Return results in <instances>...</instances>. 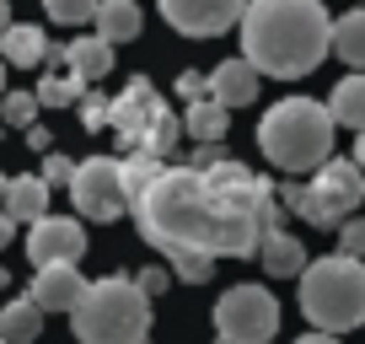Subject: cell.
Here are the masks:
<instances>
[{
  "instance_id": "6",
  "label": "cell",
  "mask_w": 365,
  "mask_h": 344,
  "mask_svg": "<svg viewBox=\"0 0 365 344\" xmlns=\"http://www.w3.org/2000/svg\"><path fill=\"white\" fill-rule=\"evenodd\" d=\"M108 129L118 135V146L129 156H167L182 140V118L161 103V92L150 86V76H129V86L108 108Z\"/></svg>"
},
{
  "instance_id": "22",
  "label": "cell",
  "mask_w": 365,
  "mask_h": 344,
  "mask_svg": "<svg viewBox=\"0 0 365 344\" xmlns=\"http://www.w3.org/2000/svg\"><path fill=\"white\" fill-rule=\"evenodd\" d=\"M226 124H231V108H220L215 97H199V103H188V113H182V135L188 140H226Z\"/></svg>"
},
{
  "instance_id": "20",
  "label": "cell",
  "mask_w": 365,
  "mask_h": 344,
  "mask_svg": "<svg viewBox=\"0 0 365 344\" xmlns=\"http://www.w3.org/2000/svg\"><path fill=\"white\" fill-rule=\"evenodd\" d=\"M328 113H333V124H339V129H354V135L365 129V70H349V76L333 86Z\"/></svg>"
},
{
  "instance_id": "39",
  "label": "cell",
  "mask_w": 365,
  "mask_h": 344,
  "mask_svg": "<svg viewBox=\"0 0 365 344\" xmlns=\"http://www.w3.org/2000/svg\"><path fill=\"white\" fill-rule=\"evenodd\" d=\"M6 285H11V275H6V269H0V290H6Z\"/></svg>"
},
{
  "instance_id": "16",
  "label": "cell",
  "mask_w": 365,
  "mask_h": 344,
  "mask_svg": "<svg viewBox=\"0 0 365 344\" xmlns=\"http://www.w3.org/2000/svg\"><path fill=\"white\" fill-rule=\"evenodd\" d=\"M258 264L269 269L274 280H296L301 269H307V248H301L290 231H263V242H258Z\"/></svg>"
},
{
  "instance_id": "25",
  "label": "cell",
  "mask_w": 365,
  "mask_h": 344,
  "mask_svg": "<svg viewBox=\"0 0 365 344\" xmlns=\"http://www.w3.org/2000/svg\"><path fill=\"white\" fill-rule=\"evenodd\" d=\"M38 113H43V108H38L33 86H6V97H0V118H6L11 129H27Z\"/></svg>"
},
{
  "instance_id": "4",
  "label": "cell",
  "mask_w": 365,
  "mask_h": 344,
  "mask_svg": "<svg viewBox=\"0 0 365 344\" xmlns=\"http://www.w3.org/2000/svg\"><path fill=\"white\" fill-rule=\"evenodd\" d=\"M81 344H145L150 339V296L129 275L86 280V296L70 312Z\"/></svg>"
},
{
  "instance_id": "23",
  "label": "cell",
  "mask_w": 365,
  "mask_h": 344,
  "mask_svg": "<svg viewBox=\"0 0 365 344\" xmlns=\"http://www.w3.org/2000/svg\"><path fill=\"white\" fill-rule=\"evenodd\" d=\"M33 92H38V108H70V103H81L86 81H81L76 70H54V76H43V81H38Z\"/></svg>"
},
{
  "instance_id": "14",
  "label": "cell",
  "mask_w": 365,
  "mask_h": 344,
  "mask_svg": "<svg viewBox=\"0 0 365 344\" xmlns=\"http://www.w3.org/2000/svg\"><path fill=\"white\" fill-rule=\"evenodd\" d=\"M91 27L103 44H135L140 27H145V11H140V0H97V11H91Z\"/></svg>"
},
{
  "instance_id": "31",
  "label": "cell",
  "mask_w": 365,
  "mask_h": 344,
  "mask_svg": "<svg viewBox=\"0 0 365 344\" xmlns=\"http://www.w3.org/2000/svg\"><path fill=\"white\" fill-rule=\"evenodd\" d=\"M178 97H182V103L210 97V76H205V70H182V76H178Z\"/></svg>"
},
{
  "instance_id": "28",
  "label": "cell",
  "mask_w": 365,
  "mask_h": 344,
  "mask_svg": "<svg viewBox=\"0 0 365 344\" xmlns=\"http://www.w3.org/2000/svg\"><path fill=\"white\" fill-rule=\"evenodd\" d=\"M339 253H349V258H365V221H360V216L339 221Z\"/></svg>"
},
{
  "instance_id": "12",
  "label": "cell",
  "mask_w": 365,
  "mask_h": 344,
  "mask_svg": "<svg viewBox=\"0 0 365 344\" xmlns=\"http://www.w3.org/2000/svg\"><path fill=\"white\" fill-rule=\"evenodd\" d=\"M27 296L43 312H76V301L86 296V275H81V264H38Z\"/></svg>"
},
{
  "instance_id": "27",
  "label": "cell",
  "mask_w": 365,
  "mask_h": 344,
  "mask_svg": "<svg viewBox=\"0 0 365 344\" xmlns=\"http://www.w3.org/2000/svg\"><path fill=\"white\" fill-rule=\"evenodd\" d=\"M70 172H76V161H70L65 151H43V172H38V178H43L48 188H59V183L70 188Z\"/></svg>"
},
{
  "instance_id": "38",
  "label": "cell",
  "mask_w": 365,
  "mask_h": 344,
  "mask_svg": "<svg viewBox=\"0 0 365 344\" xmlns=\"http://www.w3.org/2000/svg\"><path fill=\"white\" fill-rule=\"evenodd\" d=\"M6 183H11V178H6V172H0V199H6Z\"/></svg>"
},
{
  "instance_id": "29",
  "label": "cell",
  "mask_w": 365,
  "mask_h": 344,
  "mask_svg": "<svg viewBox=\"0 0 365 344\" xmlns=\"http://www.w3.org/2000/svg\"><path fill=\"white\" fill-rule=\"evenodd\" d=\"M108 108H113V97H81V124L86 129H108Z\"/></svg>"
},
{
  "instance_id": "37",
  "label": "cell",
  "mask_w": 365,
  "mask_h": 344,
  "mask_svg": "<svg viewBox=\"0 0 365 344\" xmlns=\"http://www.w3.org/2000/svg\"><path fill=\"white\" fill-rule=\"evenodd\" d=\"M0 97H6V59H0Z\"/></svg>"
},
{
  "instance_id": "8",
  "label": "cell",
  "mask_w": 365,
  "mask_h": 344,
  "mask_svg": "<svg viewBox=\"0 0 365 344\" xmlns=\"http://www.w3.org/2000/svg\"><path fill=\"white\" fill-rule=\"evenodd\" d=\"M279 333V301L269 285H231L215 301V344H269Z\"/></svg>"
},
{
  "instance_id": "11",
  "label": "cell",
  "mask_w": 365,
  "mask_h": 344,
  "mask_svg": "<svg viewBox=\"0 0 365 344\" xmlns=\"http://www.w3.org/2000/svg\"><path fill=\"white\" fill-rule=\"evenodd\" d=\"M86 253V226L70 216H38L27 226V258L33 264H81Z\"/></svg>"
},
{
  "instance_id": "18",
  "label": "cell",
  "mask_w": 365,
  "mask_h": 344,
  "mask_svg": "<svg viewBox=\"0 0 365 344\" xmlns=\"http://www.w3.org/2000/svg\"><path fill=\"white\" fill-rule=\"evenodd\" d=\"M59 59H65V70H76L81 81H103L108 70H113V44H103L97 33L76 38V44L59 49Z\"/></svg>"
},
{
  "instance_id": "10",
  "label": "cell",
  "mask_w": 365,
  "mask_h": 344,
  "mask_svg": "<svg viewBox=\"0 0 365 344\" xmlns=\"http://www.w3.org/2000/svg\"><path fill=\"white\" fill-rule=\"evenodd\" d=\"M156 6H161V22L182 38H220L247 11V0H156Z\"/></svg>"
},
{
  "instance_id": "36",
  "label": "cell",
  "mask_w": 365,
  "mask_h": 344,
  "mask_svg": "<svg viewBox=\"0 0 365 344\" xmlns=\"http://www.w3.org/2000/svg\"><path fill=\"white\" fill-rule=\"evenodd\" d=\"M354 161H360V167H365V129H360V135H354Z\"/></svg>"
},
{
  "instance_id": "1",
  "label": "cell",
  "mask_w": 365,
  "mask_h": 344,
  "mask_svg": "<svg viewBox=\"0 0 365 344\" xmlns=\"http://www.w3.org/2000/svg\"><path fill=\"white\" fill-rule=\"evenodd\" d=\"M129 216L150 248H194L210 258H252L263 231L279 226V188L247 161L161 167V156H124Z\"/></svg>"
},
{
  "instance_id": "9",
  "label": "cell",
  "mask_w": 365,
  "mask_h": 344,
  "mask_svg": "<svg viewBox=\"0 0 365 344\" xmlns=\"http://www.w3.org/2000/svg\"><path fill=\"white\" fill-rule=\"evenodd\" d=\"M70 199H76V210L86 221H97V226H113L118 216L129 210V188H124V161L118 156H86L76 161V172H70Z\"/></svg>"
},
{
  "instance_id": "32",
  "label": "cell",
  "mask_w": 365,
  "mask_h": 344,
  "mask_svg": "<svg viewBox=\"0 0 365 344\" xmlns=\"http://www.w3.org/2000/svg\"><path fill=\"white\" fill-rule=\"evenodd\" d=\"M22 135H27V151H38V156H43V151H54V135H48V129L38 124V118L22 129Z\"/></svg>"
},
{
  "instance_id": "5",
  "label": "cell",
  "mask_w": 365,
  "mask_h": 344,
  "mask_svg": "<svg viewBox=\"0 0 365 344\" xmlns=\"http://www.w3.org/2000/svg\"><path fill=\"white\" fill-rule=\"evenodd\" d=\"M301 312L312 328L322 333H349L365 323V264L349 253H328V258H307L301 269Z\"/></svg>"
},
{
  "instance_id": "17",
  "label": "cell",
  "mask_w": 365,
  "mask_h": 344,
  "mask_svg": "<svg viewBox=\"0 0 365 344\" xmlns=\"http://www.w3.org/2000/svg\"><path fill=\"white\" fill-rule=\"evenodd\" d=\"M0 59H6V65H22V70L43 65L48 59V33L33 27V22H11L0 33Z\"/></svg>"
},
{
  "instance_id": "7",
  "label": "cell",
  "mask_w": 365,
  "mask_h": 344,
  "mask_svg": "<svg viewBox=\"0 0 365 344\" xmlns=\"http://www.w3.org/2000/svg\"><path fill=\"white\" fill-rule=\"evenodd\" d=\"M279 205H290L307 226H339L365 205V167L354 156H328L322 167H312V183H285Z\"/></svg>"
},
{
  "instance_id": "33",
  "label": "cell",
  "mask_w": 365,
  "mask_h": 344,
  "mask_svg": "<svg viewBox=\"0 0 365 344\" xmlns=\"http://www.w3.org/2000/svg\"><path fill=\"white\" fill-rule=\"evenodd\" d=\"M296 344H339V333H322V328H312V333H301Z\"/></svg>"
},
{
  "instance_id": "35",
  "label": "cell",
  "mask_w": 365,
  "mask_h": 344,
  "mask_svg": "<svg viewBox=\"0 0 365 344\" xmlns=\"http://www.w3.org/2000/svg\"><path fill=\"white\" fill-rule=\"evenodd\" d=\"M11 27V0H0V33Z\"/></svg>"
},
{
  "instance_id": "19",
  "label": "cell",
  "mask_w": 365,
  "mask_h": 344,
  "mask_svg": "<svg viewBox=\"0 0 365 344\" xmlns=\"http://www.w3.org/2000/svg\"><path fill=\"white\" fill-rule=\"evenodd\" d=\"M43 318H48V312L38 307L33 296L6 301V307H0V339H6V344H38V339H43Z\"/></svg>"
},
{
  "instance_id": "30",
  "label": "cell",
  "mask_w": 365,
  "mask_h": 344,
  "mask_svg": "<svg viewBox=\"0 0 365 344\" xmlns=\"http://www.w3.org/2000/svg\"><path fill=\"white\" fill-rule=\"evenodd\" d=\"M135 285H140V290H145V296H150V301H156V296H167V285H172V269H161V264H150V269H140V275H135Z\"/></svg>"
},
{
  "instance_id": "26",
  "label": "cell",
  "mask_w": 365,
  "mask_h": 344,
  "mask_svg": "<svg viewBox=\"0 0 365 344\" xmlns=\"http://www.w3.org/2000/svg\"><path fill=\"white\" fill-rule=\"evenodd\" d=\"M43 11H48V22H59V27H81V22H91L97 0H43Z\"/></svg>"
},
{
  "instance_id": "13",
  "label": "cell",
  "mask_w": 365,
  "mask_h": 344,
  "mask_svg": "<svg viewBox=\"0 0 365 344\" xmlns=\"http://www.w3.org/2000/svg\"><path fill=\"white\" fill-rule=\"evenodd\" d=\"M258 70L247 65V59H220L215 70H210V97H215L220 108H247V103H258Z\"/></svg>"
},
{
  "instance_id": "3",
  "label": "cell",
  "mask_w": 365,
  "mask_h": 344,
  "mask_svg": "<svg viewBox=\"0 0 365 344\" xmlns=\"http://www.w3.org/2000/svg\"><path fill=\"white\" fill-rule=\"evenodd\" d=\"M333 124L328 103H312V97H285L258 118V151L269 156V167L279 172H312L333 156Z\"/></svg>"
},
{
  "instance_id": "21",
  "label": "cell",
  "mask_w": 365,
  "mask_h": 344,
  "mask_svg": "<svg viewBox=\"0 0 365 344\" xmlns=\"http://www.w3.org/2000/svg\"><path fill=\"white\" fill-rule=\"evenodd\" d=\"M333 54L344 59L349 70H365V6H354V11H344L339 22H333Z\"/></svg>"
},
{
  "instance_id": "15",
  "label": "cell",
  "mask_w": 365,
  "mask_h": 344,
  "mask_svg": "<svg viewBox=\"0 0 365 344\" xmlns=\"http://www.w3.org/2000/svg\"><path fill=\"white\" fill-rule=\"evenodd\" d=\"M48 194H54V188H48L43 178H33V172H27V178H11V183H6L0 210H6L16 226H33L38 216H48Z\"/></svg>"
},
{
  "instance_id": "2",
  "label": "cell",
  "mask_w": 365,
  "mask_h": 344,
  "mask_svg": "<svg viewBox=\"0 0 365 344\" xmlns=\"http://www.w3.org/2000/svg\"><path fill=\"white\" fill-rule=\"evenodd\" d=\"M237 27L242 59L274 81H301L333 54V16L322 0H247Z\"/></svg>"
},
{
  "instance_id": "24",
  "label": "cell",
  "mask_w": 365,
  "mask_h": 344,
  "mask_svg": "<svg viewBox=\"0 0 365 344\" xmlns=\"http://www.w3.org/2000/svg\"><path fill=\"white\" fill-rule=\"evenodd\" d=\"M161 258H167L172 280H182V285H205V280L215 275V258H210V253H194V248H172V253H161Z\"/></svg>"
},
{
  "instance_id": "34",
  "label": "cell",
  "mask_w": 365,
  "mask_h": 344,
  "mask_svg": "<svg viewBox=\"0 0 365 344\" xmlns=\"http://www.w3.org/2000/svg\"><path fill=\"white\" fill-rule=\"evenodd\" d=\"M11 237H16V221L0 210V248H11Z\"/></svg>"
}]
</instances>
